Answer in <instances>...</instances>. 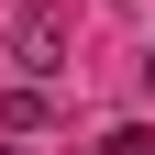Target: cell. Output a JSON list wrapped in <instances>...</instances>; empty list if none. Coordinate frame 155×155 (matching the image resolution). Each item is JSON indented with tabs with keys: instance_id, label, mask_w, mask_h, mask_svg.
<instances>
[{
	"instance_id": "7a4b0ae2",
	"label": "cell",
	"mask_w": 155,
	"mask_h": 155,
	"mask_svg": "<svg viewBox=\"0 0 155 155\" xmlns=\"http://www.w3.org/2000/svg\"><path fill=\"white\" fill-rule=\"evenodd\" d=\"M45 122V89H22V78H11V89H0V133H33Z\"/></svg>"
},
{
	"instance_id": "3957f363",
	"label": "cell",
	"mask_w": 155,
	"mask_h": 155,
	"mask_svg": "<svg viewBox=\"0 0 155 155\" xmlns=\"http://www.w3.org/2000/svg\"><path fill=\"white\" fill-rule=\"evenodd\" d=\"M100 155H155V122H111V133H100Z\"/></svg>"
},
{
	"instance_id": "277c9868",
	"label": "cell",
	"mask_w": 155,
	"mask_h": 155,
	"mask_svg": "<svg viewBox=\"0 0 155 155\" xmlns=\"http://www.w3.org/2000/svg\"><path fill=\"white\" fill-rule=\"evenodd\" d=\"M133 78H144V100H155V45H144V67H133Z\"/></svg>"
},
{
	"instance_id": "5b68a950",
	"label": "cell",
	"mask_w": 155,
	"mask_h": 155,
	"mask_svg": "<svg viewBox=\"0 0 155 155\" xmlns=\"http://www.w3.org/2000/svg\"><path fill=\"white\" fill-rule=\"evenodd\" d=\"M0 155H22V144H0Z\"/></svg>"
},
{
	"instance_id": "6da1fadb",
	"label": "cell",
	"mask_w": 155,
	"mask_h": 155,
	"mask_svg": "<svg viewBox=\"0 0 155 155\" xmlns=\"http://www.w3.org/2000/svg\"><path fill=\"white\" fill-rule=\"evenodd\" d=\"M11 67H22V89L67 78V11H45V0H33L22 22H11Z\"/></svg>"
}]
</instances>
